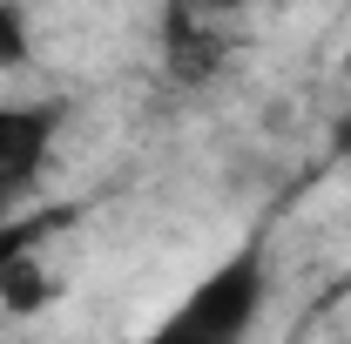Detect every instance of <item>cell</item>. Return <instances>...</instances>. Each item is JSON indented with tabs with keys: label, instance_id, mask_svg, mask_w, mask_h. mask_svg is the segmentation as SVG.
Listing matches in <instances>:
<instances>
[{
	"label": "cell",
	"instance_id": "6da1fadb",
	"mask_svg": "<svg viewBox=\"0 0 351 344\" xmlns=\"http://www.w3.org/2000/svg\"><path fill=\"white\" fill-rule=\"evenodd\" d=\"M263 304H270V250L250 236L243 250H230L223 263H210L156 317V331L142 344H250Z\"/></svg>",
	"mask_w": 351,
	"mask_h": 344
},
{
	"label": "cell",
	"instance_id": "7a4b0ae2",
	"mask_svg": "<svg viewBox=\"0 0 351 344\" xmlns=\"http://www.w3.org/2000/svg\"><path fill=\"white\" fill-rule=\"evenodd\" d=\"M68 108L47 95V101H0V216L27 210V196L41 189L47 162H54V142H61Z\"/></svg>",
	"mask_w": 351,
	"mask_h": 344
},
{
	"label": "cell",
	"instance_id": "8992f818",
	"mask_svg": "<svg viewBox=\"0 0 351 344\" xmlns=\"http://www.w3.org/2000/svg\"><path fill=\"white\" fill-rule=\"evenodd\" d=\"M47 291H54V284H47L41 257H34V263H21V270L7 277V291H0V310H21V317H27V310H41V304H47Z\"/></svg>",
	"mask_w": 351,
	"mask_h": 344
},
{
	"label": "cell",
	"instance_id": "277c9868",
	"mask_svg": "<svg viewBox=\"0 0 351 344\" xmlns=\"http://www.w3.org/2000/svg\"><path fill=\"white\" fill-rule=\"evenodd\" d=\"M75 223V210L68 203H47V210H14L0 216V291H7V277L21 270V263L41 257V243L54 236V230H68Z\"/></svg>",
	"mask_w": 351,
	"mask_h": 344
},
{
	"label": "cell",
	"instance_id": "3957f363",
	"mask_svg": "<svg viewBox=\"0 0 351 344\" xmlns=\"http://www.w3.org/2000/svg\"><path fill=\"white\" fill-rule=\"evenodd\" d=\"M223 61H230V41H223L217 27H203V21H189V14H169V27H162V68L176 75V88L217 82Z\"/></svg>",
	"mask_w": 351,
	"mask_h": 344
},
{
	"label": "cell",
	"instance_id": "5b68a950",
	"mask_svg": "<svg viewBox=\"0 0 351 344\" xmlns=\"http://www.w3.org/2000/svg\"><path fill=\"white\" fill-rule=\"evenodd\" d=\"M34 68V21L21 0H0V75H27Z\"/></svg>",
	"mask_w": 351,
	"mask_h": 344
}]
</instances>
